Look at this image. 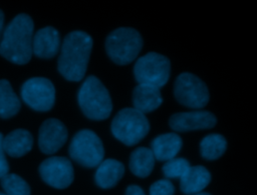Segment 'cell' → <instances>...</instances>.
Wrapping results in <instances>:
<instances>
[{
  "mask_svg": "<svg viewBox=\"0 0 257 195\" xmlns=\"http://www.w3.org/2000/svg\"><path fill=\"white\" fill-rule=\"evenodd\" d=\"M19 109L20 101L10 83L5 79L0 80V117L10 118L17 114Z\"/></svg>",
  "mask_w": 257,
  "mask_h": 195,
  "instance_id": "cell-20",
  "label": "cell"
},
{
  "mask_svg": "<svg viewBox=\"0 0 257 195\" xmlns=\"http://www.w3.org/2000/svg\"><path fill=\"white\" fill-rule=\"evenodd\" d=\"M39 172L42 179L50 186L58 189L68 187L73 180V168L65 157H50L45 159Z\"/></svg>",
  "mask_w": 257,
  "mask_h": 195,
  "instance_id": "cell-10",
  "label": "cell"
},
{
  "mask_svg": "<svg viewBox=\"0 0 257 195\" xmlns=\"http://www.w3.org/2000/svg\"><path fill=\"white\" fill-rule=\"evenodd\" d=\"M33 145L32 135L24 129H16L3 137V149L11 157H21L28 153Z\"/></svg>",
  "mask_w": 257,
  "mask_h": 195,
  "instance_id": "cell-17",
  "label": "cell"
},
{
  "mask_svg": "<svg viewBox=\"0 0 257 195\" xmlns=\"http://www.w3.org/2000/svg\"><path fill=\"white\" fill-rule=\"evenodd\" d=\"M227 147L225 138L220 134L207 135L200 144V151L204 158L214 160L223 155Z\"/></svg>",
  "mask_w": 257,
  "mask_h": 195,
  "instance_id": "cell-21",
  "label": "cell"
},
{
  "mask_svg": "<svg viewBox=\"0 0 257 195\" xmlns=\"http://www.w3.org/2000/svg\"><path fill=\"white\" fill-rule=\"evenodd\" d=\"M195 195H211V194L206 193V192H201V193H198V194H195Z\"/></svg>",
  "mask_w": 257,
  "mask_h": 195,
  "instance_id": "cell-28",
  "label": "cell"
},
{
  "mask_svg": "<svg viewBox=\"0 0 257 195\" xmlns=\"http://www.w3.org/2000/svg\"><path fill=\"white\" fill-rule=\"evenodd\" d=\"M174 93L181 104L190 108H203L209 101V91L206 84L191 73H182L178 76Z\"/></svg>",
  "mask_w": 257,
  "mask_h": 195,
  "instance_id": "cell-8",
  "label": "cell"
},
{
  "mask_svg": "<svg viewBox=\"0 0 257 195\" xmlns=\"http://www.w3.org/2000/svg\"><path fill=\"white\" fill-rule=\"evenodd\" d=\"M143 40L140 33L133 28H117L109 33L105 49L110 59L119 65L133 62L142 50Z\"/></svg>",
  "mask_w": 257,
  "mask_h": 195,
  "instance_id": "cell-5",
  "label": "cell"
},
{
  "mask_svg": "<svg viewBox=\"0 0 257 195\" xmlns=\"http://www.w3.org/2000/svg\"><path fill=\"white\" fill-rule=\"evenodd\" d=\"M69 154L78 164L91 168L102 162L104 150L99 137L94 132L81 130L72 138Z\"/></svg>",
  "mask_w": 257,
  "mask_h": 195,
  "instance_id": "cell-7",
  "label": "cell"
},
{
  "mask_svg": "<svg viewBox=\"0 0 257 195\" xmlns=\"http://www.w3.org/2000/svg\"><path fill=\"white\" fill-rule=\"evenodd\" d=\"M171 65L167 57L151 52L139 58L134 67V74L139 84L164 86L170 78Z\"/></svg>",
  "mask_w": 257,
  "mask_h": 195,
  "instance_id": "cell-6",
  "label": "cell"
},
{
  "mask_svg": "<svg viewBox=\"0 0 257 195\" xmlns=\"http://www.w3.org/2000/svg\"><path fill=\"white\" fill-rule=\"evenodd\" d=\"M211 175L209 171L201 166H191L185 175L180 179V187L183 193L195 195L201 193L209 184Z\"/></svg>",
  "mask_w": 257,
  "mask_h": 195,
  "instance_id": "cell-16",
  "label": "cell"
},
{
  "mask_svg": "<svg viewBox=\"0 0 257 195\" xmlns=\"http://www.w3.org/2000/svg\"><path fill=\"white\" fill-rule=\"evenodd\" d=\"M1 186L6 195H30L29 185L16 174H7L1 179Z\"/></svg>",
  "mask_w": 257,
  "mask_h": 195,
  "instance_id": "cell-22",
  "label": "cell"
},
{
  "mask_svg": "<svg viewBox=\"0 0 257 195\" xmlns=\"http://www.w3.org/2000/svg\"><path fill=\"white\" fill-rule=\"evenodd\" d=\"M3 22H4V15H3V12L0 10V34L3 28Z\"/></svg>",
  "mask_w": 257,
  "mask_h": 195,
  "instance_id": "cell-27",
  "label": "cell"
},
{
  "mask_svg": "<svg viewBox=\"0 0 257 195\" xmlns=\"http://www.w3.org/2000/svg\"><path fill=\"white\" fill-rule=\"evenodd\" d=\"M216 124L215 116L208 111H190L174 114L170 118V126L178 132H186L212 128Z\"/></svg>",
  "mask_w": 257,
  "mask_h": 195,
  "instance_id": "cell-12",
  "label": "cell"
},
{
  "mask_svg": "<svg viewBox=\"0 0 257 195\" xmlns=\"http://www.w3.org/2000/svg\"><path fill=\"white\" fill-rule=\"evenodd\" d=\"M33 21L27 14H19L5 28L0 54L16 64L27 63L32 55Z\"/></svg>",
  "mask_w": 257,
  "mask_h": 195,
  "instance_id": "cell-2",
  "label": "cell"
},
{
  "mask_svg": "<svg viewBox=\"0 0 257 195\" xmlns=\"http://www.w3.org/2000/svg\"><path fill=\"white\" fill-rule=\"evenodd\" d=\"M9 166L5 157V151L3 149V136L0 133V179L8 174Z\"/></svg>",
  "mask_w": 257,
  "mask_h": 195,
  "instance_id": "cell-25",
  "label": "cell"
},
{
  "mask_svg": "<svg viewBox=\"0 0 257 195\" xmlns=\"http://www.w3.org/2000/svg\"><path fill=\"white\" fill-rule=\"evenodd\" d=\"M92 48L91 37L83 31H73L67 34L61 46L58 58V71L70 81L83 78Z\"/></svg>",
  "mask_w": 257,
  "mask_h": 195,
  "instance_id": "cell-1",
  "label": "cell"
},
{
  "mask_svg": "<svg viewBox=\"0 0 257 195\" xmlns=\"http://www.w3.org/2000/svg\"><path fill=\"white\" fill-rule=\"evenodd\" d=\"M0 195H6V194H4V193H1V192H0Z\"/></svg>",
  "mask_w": 257,
  "mask_h": 195,
  "instance_id": "cell-29",
  "label": "cell"
},
{
  "mask_svg": "<svg viewBox=\"0 0 257 195\" xmlns=\"http://www.w3.org/2000/svg\"><path fill=\"white\" fill-rule=\"evenodd\" d=\"M191 167L189 161L185 158H173L165 163L163 166V172L168 178H179L181 179L185 173Z\"/></svg>",
  "mask_w": 257,
  "mask_h": 195,
  "instance_id": "cell-23",
  "label": "cell"
},
{
  "mask_svg": "<svg viewBox=\"0 0 257 195\" xmlns=\"http://www.w3.org/2000/svg\"><path fill=\"white\" fill-rule=\"evenodd\" d=\"M174 186L170 180L156 181L150 188V195H174Z\"/></svg>",
  "mask_w": 257,
  "mask_h": 195,
  "instance_id": "cell-24",
  "label": "cell"
},
{
  "mask_svg": "<svg viewBox=\"0 0 257 195\" xmlns=\"http://www.w3.org/2000/svg\"><path fill=\"white\" fill-rule=\"evenodd\" d=\"M78 103L84 115L93 120L109 116L112 104L108 91L94 76L87 77L78 92Z\"/></svg>",
  "mask_w": 257,
  "mask_h": 195,
  "instance_id": "cell-3",
  "label": "cell"
},
{
  "mask_svg": "<svg viewBox=\"0 0 257 195\" xmlns=\"http://www.w3.org/2000/svg\"><path fill=\"white\" fill-rule=\"evenodd\" d=\"M124 173L123 165L114 159L102 160L95 172L96 184L104 189L113 187Z\"/></svg>",
  "mask_w": 257,
  "mask_h": 195,
  "instance_id": "cell-18",
  "label": "cell"
},
{
  "mask_svg": "<svg viewBox=\"0 0 257 195\" xmlns=\"http://www.w3.org/2000/svg\"><path fill=\"white\" fill-rule=\"evenodd\" d=\"M155 160L156 158L151 149L146 147L137 148L131 155V171L138 177H147L154 169Z\"/></svg>",
  "mask_w": 257,
  "mask_h": 195,
  "instance_id": "cell-19",
  "label": "cell"
},
{
  "mask_svg": "<svg viewBox=\"0 0 257 195\" xmlns=\"http://www.w3.org/2000/svg\"><path fill=\"white\" fill-rule=\"evenodd\" d=\"M24 102L34 110L47 111L55 100V89L52 82L43 77H33L24 82L21 88Z\"/></svg>",
  "mask_w": 257,
  "mask_h": 195,
  "instance_id": "cell-9",
  "label": "cell"
},
{
  "mask_svg": "<svg viewBox=\"0 0 257 195\" xmlns=\"http://www.w3.org/2000/svg\"><path fill=\"white\" fill-rule=\"evenodd\" d=\"M149 130L150 123L146 115L135 108L121 109L111 122L113 136L127 146L139 143Z\"/></svg>",
  "mask_w": 257,
  "mask_h": 195,
  "instance_id": "cell-4",
  "label": "cell"
},
{
  "mask_svg": "<svg viewBox=\"0 0 257 195\" xmlns=\"http://www.w3.org/2000/svg\"><path fill=\"white\" fill-rule=\"evenodd\" d=\"M125 195H146L143 189L137 185H131L125 191Z\"/></svg>",
  "mask_w": 257,
  "mask_h": 195,
  "instance_id": "cell-26",
  "label": "cell"
},
{
  "mask_svg": "<svg viewBox=\"0 0 257 195\" xmlns=\"http://www.w3.org/2000/svg\"><path fill=\"white\" fill-rule=\"evenodd\" d=\"M67 139V130L65 126L57 119L45 120L40 129L38 145L45 154L55 153L62 147Z\"/></svg>",
  "mask_w": 257,
  "mask_h": 195,
  "instance_id": "cell-11",
  "label": "cell"
},
{
  "mask_svg": "<svg viewBox=\"0 0 257 195\" xmlns=\"http://www.w3.org/2000/svg\"><path fill=\"white\" fill-rule=\"evenodd\" d=\"M162 102L163 98L160 88L156 86L139 84L133 92L134 108L144 114L156 110Z\"/></svg>",
  "mask_w": 257,
  "mask_h": 195,
  "instance_id": "cell-14",
  "label": "cell"
},
{
  "mask_svg": "<svg viewBox=\"0 0 257 195\" xmlns=\"http://www.w3.org/2000/svg\"><path fill=\"white\" fill-rule=\"evenodd\" d=\"M182 148V139L176 133H165L152 142V152L157 160L169 161L177 156Z\"/></svg>",
  "mask_w": 257,
  "mask_h": 195,
  "instance_id": "cell-15",
  "label": "cell"
},
{
  "mask_svg": "<svg viewBox=\"0 0 257 195\" xmlns=\"http://www.w3.org/2000/svg\"><path fill=\"white\" fill-rule=\"evenodd\" d=\"M60 44V37L58 31L53 27H44L39 29L32 41V52L40 58L53 57Z\"/></svg>",
  "mask_w": 257,
  "mask_h": 195,
  "instance_id": "cell-13",
  "label": "cell"
}]
</instances>
